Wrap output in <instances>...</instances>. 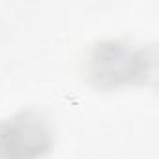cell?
I'll list each match as a JSON object with an SVG mask.
<instances>
[{
    "label": "cell",
    "instance_id": "6da1fadb",
    "mask_svg": "<svg viewBox=\"0 0 159 159\" xmlns=\"http://www.w3.org/2000/svg\"><path fill=\"white\" fill-rule=\"evenodd\" d=\"M51 146V125L38 111H21L0 122V159H39Z\"/></svg>",
    "mask_w": 159,
    "mask_h": 159
},
{
    "label": "cell",
    "instance_id": "7a4b0ae2",
    "mask_svg": "<svg viewBox=\"0 0 159 159\" xmlns=\"http://www.w3.org/2000/svg\"><path fill=\"white\" fill-rule=\"evenodd\" d=\"M142 73H146V56L140 47L112 39L99 43L92 52L90 77L99 86L131 83Z\"/></svg>",
    "mask_w": 159,
    "mask_h": 159
}]
</instances>
